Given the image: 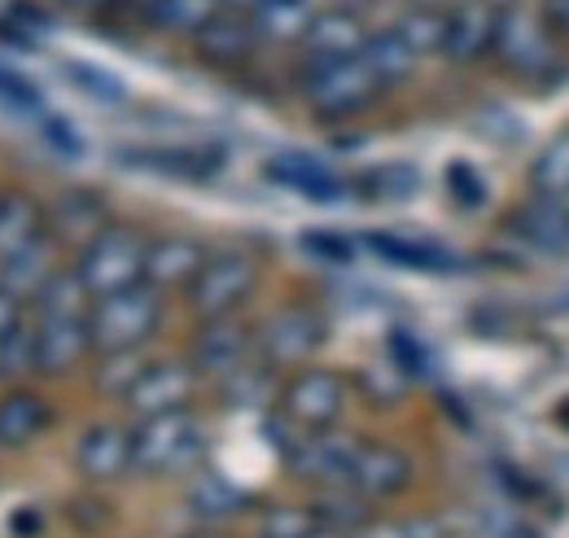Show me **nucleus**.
I'll list each match as a JSON object with an SVG mask.
<instances>
[{"mask_svg": "<svg viewBox=\"0 0 569 538\" xmlns=\"http://www.w3.org/2000/svg\"><path fill=\"white\" fill-rule=\"evenodd\" d=\"M162 329V293L149 285H132L88 302V341L92 355H132L144 350Z\"/></svg>", "mask_w": 569, "mask_h": 538, "instance_id": "obj_1", "label": "nucleus"}, {"mask_svg": "<svg viewBox=\"0 0 569 538\" xmlns=\"http://www.w3.org/2000/svg\"><path fill=\"white\" fill-rule=\"evenodd\" d=\"M144 237L141 228L110 219L97 237H88L71 259V271L79 276V285L88 289V298H106L119 289L144 285Z\"/></svg>", "mask_w": 569, "mask_h": 538, "instance_id": "obj_2", "label": "nucleus"}, {"mask_svg": "<svg viewBox=\"0 0 569 538\" xmlns=\"http://www.w3.org/2000/svg\"><path fill=\"white\" fill-rule=\"evenodd\" d=\"M202 456H207V425L193 416V407L132 425V472L176 477L198 469Z\"/></svg>", "mask_w": 569, "mask_h": 538, "instance_id": "obj_3", "label": "nucleus"}, {"mask_svg": "<svg viewBox=\"0 0 569 538\" xmlns=\"http://www.w3.org/2000/svg\"><path fill=\"white\" fill-rule=\"evenodd\" d=\"M302 101L320 119H351L368 110L386 88L363 67V58H338V62H302Z\"/></svg>", "mask_w": 569, "mask_h": 538, "instance_id": "obj_4", "label": "nucleus"}, {"mask_svg": "<svg viewBox=\"0 0 569 538\" xmlns=\"http://www.w3.org/2000/svg\"><path fill=\"white\" fill-rule=\"evenodd\" d=\"M254 289H259V263L241 250H219V255H207L202 271L189 280L184 302L198 320H223V316H237Z\"/></svg>", "mask_w": 569, "mask_h": 538, "instance_id": "obj_5", "label": "nucleus"}, {"mask_svg": "<svg viewBox=\"0 0 569 538\" xmlns=\"http://www.w3.org/2000/svg\"><path fill=\"white\" fill-rule=\"evenodd\" d=\"M491 58L517 79H543L557 67V40L539 13L521 9V4H499Z\"/></svg>", "mask_w": 569, "mask_h": 538, "instance_id": "obj_6", "label": "nucleus"}, {"mask_svg": "<svg viewBox=\"0 0 569 538\" xmlns=\"http://www.w3.org/2000/svg\"><path fill=\"white\" fill-rule=\"evenodd\" d=\"M329 337V325L316 307L307 302H289L281 311H272L259 329H254V359L277 372V368H298L307 363Z\"/></svg>", "mask_w": 569, "mask_h": 538, "instance_id": "obj_7", "label": "nucleus"}, {"mask_svg": "<svg viewBox=\"0 0 569 538\" xmlns=\"http://www.w3.org/2000/svg\"><path fill=\"white\" fill-rule=\"evenodd\" d=\"M347 381L329 368H302L284 381L281 390V420L293 425L298 434H320V429H333L347 411Z\"/></svg>", "mask_w": 569, "mask_h": 538, "instance_id": "obj_8", "label": "nucleus"}, {"mask_svg": "<svg viewBox=\"0 0 569 538\" xmlns=\"http://www.w3.org/2000/svg\"><path fill=\"white\" fill-rule=\"evenodd\" d=\"M359 438L351 434H333V429H320V434H298L289 447H284V465L293 477L320 486V490H333V486H347V472L356 460Z\"/></svg>", "mask_w": 569, "mask_h": 538, "instance_id": "obj_9", "label": "nucleus"}, {"mask_svg": "<svg viewBox=\"0 0 569 538\" xmlns=\"http://www.w3.org/2000/svg\"><path fill=\"white\" fill-rule=\"evenodd\" d=\"M193 395H198V372L189 368V359H158V363H144L137 386L123 395V407L137 420H149V416L193 407Z\"/></svg>", "mask_w": 569, "mask_h": 538, "instance_id": "obj_10", "label": "nucleus"}, {"mask_svg": "<svg viewBox=\"0 0 569 538\" xmlns=\"http://www.w3.org/2000/svg\"><path fill=\"white\" fill-rule=\"evenodd\" d=\"M254 359V329L241 325L237 316H223V320H202V329L193 333L189 346V368L198 377H228L237 368H246Z\"/></svg>", "mask_w": 569, "mask_h": 538, "instance_id": "obj_11", "label": "nucleus"}, {"mask_svg": "<svg viewBox=\"0 0 569 538\" xmlns=\"http://www.w3.org/2000/svg\"><path fill=\"white\" fill-rule=\"evenodd\" d=\"M74 472L97 486L123 481L132 472V425H119V420L88 425L74 442Z\"/></svg>", "mask_w": 569, "mask_h": 538, "instance_id": "obj_12", "label": "nucleus"}, {"mask_svg": "<svg viewBox=\"0 0 569 538\" xmlns=\"http://www.w3.org/2000/svg\"><path fill=\"white\" fill-rule=\"evenodd\" d=\"M496 4L487 0H456L442 9V58L456 67L482 62L491 58V40H496Z\"/></svg>", "mask_w": 569, "mask_h": 538, "instance_id": "obj_13", "label": "nucleus"}, {"mask_svg": "<svg viewBox=\"0 0 569 538\" xmlns=\"http://www.w3.org/2000/svg\"><path fill=\"white\" fill-rule=\"evenodd\" d=\"M412 481V456L399 451L395 442H363L359 438L356 460L347 472V490H356L359 499H395L399 490H408Z\"/></svg>", "mask_w": 569, "mask_h": 538, "instance_id": "obj_14", "label": "nucleus"}, {"mask_svg": "<svg viewBox=\"0 0 569 538\" xmlns=\"http://www.w3.org/2000/svg\"><path fill=\"white\" fill-rule=\"evenodd\" d=\"M189 40H193L198 58L211 62V67H241V62H250V58L259 53V44H263V36H259V27L250 22V13L232 9V4H223L211 22L198 27Z\"/></svg>", "mask_w": 569, "mask_h": 538, "instance_id": "obj_15", "label": "nucleus"}, {"mask_svg": "<svg viewBox=\"0 0 569 538\" xmlns=\"http://www.w3.org/2000/svg\"><path fill=\"white\" fill-rule=\"evenodd\" d=\"M263 176L272 180V185H281L289 193H298V198H307V202H342L347 198V180L338 176V171H329L320 158H311V153H298V149H284L277 158H268L263 162Z\"/></svg>", "mask_w": 569, "mask_h": 538, "instance_id": "obj_16", "label": "nucleus"}, {"mask_svg": "<svg viewBox=\"0 0 569 538\" xmlns=\"http://www.w3.org/2000/svg\"><path fill=\"white\" fill-rule=\"evenodd\" d=\"M368 40L363 18L351 9H320L311 13L307 31H302V58L307 62H338V58H359Z\"/></svg>", "mask_w": 569, "mask_h": 538, "instance_id": "obj_17", "label": "nucleus"}, {"mask_svg": "<svg viewBox=\"0 0 569 538\" xmlns=\"http://www.w3.org/2000/svg\"><path fill=\"white\" fill-rule=\"evenodd\" d=\"M207 263V246L193 237H153L144 246V285L167 293V289H189V280Z\"/></svg>", "mask_w": 569, "mask_h": 538, "instance_id": "obj_18", "label": "nucleus"}, {"mask_svg": "<svg viewBox=\"0 0 569 538\" xmlns=\"http://www.w3.org/2000/svg\"><path fill=\"white\" fill-rule=\"evenodd\" d=\"M44 215H49V237L53 241H71L74 250L110 223V206L92 189H62L53 198V206H44Z\"/></svg>", "mask_w": 569, "mask_h": 538, "instance_id": "obj_19", "label": "nucleus"}, {"mask_svg": "<svg viewBox=\"0 0 569 538\" xmlns=\"http://www.w3.org/2000/svg\"><path fill=\"white\" fill-rule=\"evenodd\" d=\"M49 420H53V411H49L40 390H31V386H9V390L0 395V451H22V447H31V442L49 429Z\"/></svg>", "mask_w": 569, "mask_h": 538, "instance_id": "obj_20", "label": "nucleus"}, {"mask_svg": "<svg viewBox=\"0 0 569 538\" xmlns=\"http://www.w3.org/2000/svg\"><path fill=\"white\" fill-rule=\"evenodd\" d=\"M363 246H368L381 263H390V268L429 271V276H438V271H460V259H456L447 246L421 241V237H403V232H368Z\"/></svg>", "mask_w": 569, "mask_h": 538, "instance_id": "obj_21", "label": "nucleus"}, {"mask_svg": "<svg viewBox=\"0 0 569 538\" xmlns=\"http://www.w3.org/2000/svg\"><path fill=\"white\" fill-rule=\"evenodd\" d=\"M512 232L526 237L535 250H548V255H569V202L561 198H530L512 210Z\"/></svg>", "mask_w": 569, "mask_h": 538, "instance_id": "obj_22", "label": "nucleus"}, {"mask_svg": "<svg viewBox=\"0 0 569 538\" xmlns=\"http://www.w3.org/2000/svg\"><path fill=\"white\" fill-rule=\"evenodd\" d=\"M40 237H49L44 202H36L27 189H0V263L36 246Z\"/></svg>", "mask_w": 569, "mask_h": 538, "instance_id": "obj_23", "label": "nucleus"}, {"mask_svg": "<svg viewBox=\"0 0 569 538\" xmlns=\"http://www.w3.org/2000/svg\"><path fill=\"white\" fill-rule=\"evenodd\" d=\"M53 271H58V241L40 237L36 246H27V250H18L13 259L0 263V289L13 293L18 302H31Z\"/></svg>", "mask_w": 569, "mask_h": 538, "instance_id": "obj_24", "label": "nucleus"}, {"mask_svg": "<svg viewBox=\"0 0 569 538\" xmlns=\"http://www.w3.org/2000/svg\"><path fill=\"white\" fill-rule=\"evenodd\" d=\"M132 167L158 171V176H180V180H211L223 167L219 149H202V145H184V149H128L123 153Z\"/></svg>", "mask_w": 569, "mask_h": 538, "instance_id": "obj_25", "label": "nucleus"}, {"mask_svg": "<svg viewBox=\"0 0 569 538\" xmlns=\"http://www.w3.org/2000/svg\"><path fill=\"white\" fill-rule=\"evenodd\" d=\"M359 58H363V67L377 74V83H381V88H395V83H403V79L417 70V62H421V58L408 49V40L395 31V27L368 31V40H363Z\"/></svg>", "mask_w": 569, "mask_h": 538, "instance_id": "obj_26", "label": "nucleus"}, {"mask_svg": "<svg viewBox=\"0 0 569 538\" xmlns=\"http://www.w3.org/2000/svg\"><path fill=\"white\" fill-rule=\"evenodd\" d=\"M246 504H250L246 490H237L228 477H219V472H211V469H202L193 477V486H189V512L202 517V521H228V517H237Z\"/></svg>", "mask_w": 569, "mask_h": 538, "instance_id": "obj_27", "label": "nucleus"}, {"mask_svg": "<svg viewBox=\"0 0 569 538\" xmlns=\"http://www.w3.org/2000/svg\"><path fill=\"white\" fill-rule=\"evenodd\" d=\"M311 517L320 530H338V535H359L368 526V499H359L356 490L347 486H333V490H320L311 504Z\"/></svg>", "mask_w": 569, "mask_h": 538, "instance_id": "obj_28", "label": "nucleus"}, {"mask_svg": "<svg viewBox=\"0 0 569 538\" xmlns=\"http://www.w3.org/2000/svg\"><path fill=\"white\" fill-rule=\"evenodd\" d=\"M219 9H223L219 0H144L149 27L171 31V36H193L198 27L211 22Z\"/></svg>", "mask_w": 569, "mask_h": 538, "instance_id": "obj_29", "label": "nucleus"}, {"mask_svg": "<svg viewBox=\"0 0 569 538\" xmlns=\"http://www.w3.org/2000/svg\"><path fill=\"white\" fill-rule=\"evenodd\" d=\"M27 377H36V333H31V316H22L9 333L0 337V386H22Z\"/></svg>", "mask_w": 569, "mask_h": 538, "instance_id": "obj_30", "label": "nucleus"}, {"mask_svg": "<svg viewBox=\"0 0 569 538\" xmlns=\"http://www.w3.org/2000/svg\"><path fill=\"white\" fill-rule=\"evenodd\" d=\"M530 185L539 198H561L569 202V132L548 140V149L530 167Z\"/></svg>", "mask_w": 569, "mask_h": 538, "instance_id": "obj_31", "label": "nucleus"}, {"mask_svg": "<svg viewBox=\"0 0 569 538\" xmlns=\"http://www.w3.org/2000/svg\"><path fill=\"white\" fill-rule=\"evenodd\" d=\"M359 185H363L368 198H377V202H408V198L421 189V176H417V167L386 162V167H372Z\"/></svg>", "mask_w": 569, "mask_h": 538, "instance_id": "obj_32", "label": "nucleus"}, {"mask_svg": "<svg viewBox=\"0 0 569 538\" xmlns=\"http://www.w3.org/2000/svg\"><path fill=\"white\" fill-rule=\"evenodd\" d=\"M395 31L408 40V49H412L417 58H429V53L442 49V9H408V13L395 22Z\"/></svg>", "mask_w": 569, "mask_h": 538, "instance_id": "obj_33", "label": "nucleus"}, {"mask_svg": "<svg viewBox=\"0 0 569 538\" xmlns=\"http://www.w3.org/2000/svg\"><path fill=\"white\" fill-rule=\"evenodd\" d=\"M316 517L307 504H272L259 521V538H307L316 535Z\"/></svg>", "mask_w": 569, "mask_h": 538, "instance_id": "obj_34", "label": "nucleus"}, {"mask_svg": "<svg viewBox=\"0 0 569 538\" xmlns=\"http://www.w3.org/2000/svg\"><path fill=\"white\" fill-rule=\"evenodd\" d=\"M141 372H144L141 350H132V355H101V363H97V386H101L110 399L123 404V395L137 386Z\"/></svg>", "mask_w": 569, "mask_h": 538, "instance_id": "obj_35", "label": "nucleus"}, {"mask_svg": "<svg viewBox=\"0 0 569 538\" xmlns=\"http://www.w3.org/2000/svg\"><path fill=\"white\" fill-rule=\"evenodd\" d=\"M67 74L74 79V88H79V92H88V97H97V101L119 106V101L128 97L123 79H119V74H110V70H101V67H88V62H67Z\"/></svg>", "mask_w": 569, "mask_h": 538, "instance_id": "obj_36", "label": "nucleus"}, {"mask_svg": "<svg viewBox=\"0 0 569 538\" xmlns=\"http://www.w3.org/2000/svg\"><path fill=\"white\" fill-rule=\"evenodd\" d=\"M0 106L13 110V114H36V119H44V97H40L36 83H31L27 74H18V70L0 67Z\"/></svg>", "mask_w": 569, "mask_h": 538, "instance_id": "obj_37", "label": "nucleus"}, {"mask_svg": "<svg viewBox=\"0 0 569 538\" xmlns=\"http://www.w3.org/2000/svg\"><path fill=\"white\" fill-rule=\"evenodd\" d=\"M356 538H447V530L433 517H408V521H381V526H363Z\"/></svg>", "mask_w": 569, "mask_h": 538, "instance_id": "obj_38", "label": "nucleus"}, {"mask_svg": "<svg viewBox=\"0 0 569 538\" xmlns=\"http://www.w3.org/2000/svg\"><path fill=\"white\" fill-rule=\"evenodd\" d=\"M298 246H302L316 263H338V268H342V263L356 259V246H351L347 237H333V232H302Z\"/></svg>", "mask_w": 569, "mask_h": 538, "instance_id": "obj_39", "label": "nucleus"}, {"mask_svg": "<svg viewBox=\"0 0 569 538\" xmlns=\"http://www.w3.org/2000/svg\"><path fill=\"white\" fill-rule=\"evenodd\" d=\"M390 359L403 377H429V350L412 333H390Z\"/></svg>", "mask_w": 569, "mask_h": 538, "instance_id": "obj_40", "label": "nucleus"}, {"mask_svg": "<svg viewBox=\"0 0 569 538\" xmlns=\"http://www.w3.org/2000/svg\"><path fill=\"white\" fill-rule=\"evenodd\" d=\"M447 189H451V198L460 206H478L487 198V185H482V176L469 167V162H456V167H447Z\"/></svg>", "mask_w": 569, "mask_h": 538, "instance_id": "obj_41", "label": "nucleus"}, {"mask_svg": "<svg viewBox=\"0 0 569 538\" xmlns=\"http://www.w3.org/2000/svg\"><path fill=\"white\" fill-rule=\"evenodd\" d=\"M44 136H49V140H58V145L67 149V158H79V136H74L58 114H44Z\"/></svg>", "mask_w": 569, "mask_h": 538, "instance_id": "obj_42", "label": "nucleus"}, {"mask_svg": "<svg viewBox=\"0 0 569 538\" xmlns=\"http://www.w3.org/2000/svg\"><path fill=\"white\" fill-rule=\"evenodd\" d=\"M539 18H543V27H548V31H561V36H569V0H543Z\"/></svg>", "mask_w": 569, "mask_h": 538, "instance_id": "obj_43", "label": "nucleus"}, {"mask_svg": "<svg viewBox=\"0 0 569 538\" xmlns=\"http://www.w3.org/2000/svg\"><path fill=\"white\" fill-rule=\"evenodd\" d=\"M22 316H27V302H18L13 293H4V289H0V337L9 333V329L22 320Z\"/></svg>", "mask_w": 569, "mask_h": 538, "instance_id": "obj_44", "label": "nucleus"}, {"mask_svg": "<svg viewBox=\"0 0 569 538\" xmlns=\"http://www.w3.org/2000/svg\"><path fill=\"white\" fill-rule=\"evenodd\" d=\"M71 9H83V13H97V9H110L114 0H67Z\"/></svg>", "mask_w": 569, "mask_h": 538, "instance_id": "obj_45", "label": "nucleus"}, {"mask_svg": "<svg viewBox=\"0 0 569 538\" xmlns=\"http://www.w3.org/2000/svg\"><path fill=\"white\" fill-rule=\"evenodd\" d=\"M447 4H456V0H412V9H447Z\"/></svg>", "mask_w": 569, "mask_h": 538, "instance_id": "obj_46", "label": "nucleus"}, {"mask_svg": "<svg viewBox=\"0 0 569 538\" xmlns=\"http://www.w3.org/2000/svg\"><path fill=\"white\" fill-rule=\"evenodd\" d=\"M307 538H356V535H338V530H316V535H307Z\"/></svg>", "mask_w": 569, "mask_h": 538, "instance_id": "obj_47", "label": "nucleus"}, {"mask_svg": "<svg viewBox=\"0 0 569 538\" xmlns=\"http://www.w3.org/2000/svg\"><path fill=\"white\" fill-rule=\"evenodd\" d=\"M184 538H228V535H219V530H198V535H184Z\"/></svg>", "mask_w": 569, "mask_h": 538, "instance_id": "obj_48", "label": "nucleus"}, {"mask_svg": "<svg viewBox=\"0 0 569 538\" xmlns=\"http://www.w3.org/2000/svg\"><path fill=\"white\" fill-rule=\"evenodd\" d=\"M557 420H561V425L569 429V404H566V407H557Z\"/></svg>", "mask_w": 569, "mask_h": 538, "instance_id": "obj_49", "label": "nucleus"}, {"mask_svg": "<svg viewBox=\"0 0 569 538\" xmlns=\"http://www.w3.org/2000/svg\"><path fill=\"white\" fill-rule=\"evenodd\" d=\"M512 538H539V535H535V530H517Z\"/></svg>", "mask_w": 569, "mask_h": 538, "instance_id": "obj_50", "label": "nucleus"}, {"mask_svg": "<svg viewBox=\"0 0 569 538\" xmlns=\"http://www.w3.org/2000/svg\"><path fill=\"white\" fill-rule=\"evenodd\" d=\"M487 4H496V9H499V4H512V0H487Z\"/></svg>", "mask_w": 569, "mask_h": 538, "instance_id": "obj_51", "label": "nucleus"}, {"mask_svg": "<svg viewBox=\"0 0 569 538\" xmlns=\"http://www.w3.org/2000/svg\"><path fill=\"white\" fill-rule=\"evenodd\" d=\"M277 4H302V0H277Z\"/></svg>", "mask_w": 569, "mask_h": 538, "instance_id": "obj_52", "label": "nucleus"}]
</instances>
